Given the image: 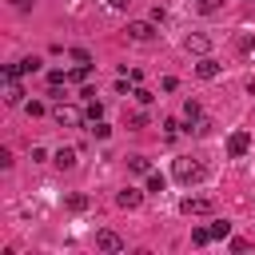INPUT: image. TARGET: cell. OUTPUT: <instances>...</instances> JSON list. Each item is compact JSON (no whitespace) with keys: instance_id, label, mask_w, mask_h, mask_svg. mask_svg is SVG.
<instances>
[{"instance_id":"cell-1","label":"cell","mask_w":255,"mask_h":255,"mask_svg":"<svg viewBox=\"0 0 255 255\" xmlns=\"http://www.w3.org/2000/svg\"><path fill=\"white\" fill-rule=\"evenodd\" d=\"M171 175H175L179 183H203V175H207V167H203L199 159H191V155H179V159L171 163Z\"/></svg>"},{"instance_id":"cell-2","label":"cell","mask_w":255,"mask_h":255,"mask_svg":"<svg viewBox=\"0 0 255 255\" xmlns=\"http://www.w3.org/2000/svg\"><path fill=\"white\" fill-rule=\"evenodd\" d=\"M52 120H56L60 128H80V124H84L88 116H84V112H80L76 104H56V108H52Z\"/></svg>"},{"instance_id":"cell-3","label":"cell","mask_w":255,"mask_h":255,"mask_svg":"<svg viewBox=\"0 0 255 255\" xmlns=\"http://www.w3.org/2000/svg\"><path fill=\"white\" fill-rule=\"evenodd\" d=\"M211 207H215V203H211L207 195H187V199H179V211H183V215H211Z\"/></svg>"},{"instance_id":"cell-4","label":"cell","mask_w":255,"mask_h":255,"mask_svg":"<svg viewBox=\"0 0 255 255\" xmlns=\"http://www.w3.org/2000/svg\"><path fill=\"white\" fill-rule=\"evenodd\" d=\"M151 36H155V20H131V24H128V40L147 44Z\"/></svg>"},{"instance_id":"cell-5","label":"cell","mask_w":255,"mask_h":255,"mask_svg":"<svg viewBox=\"0 0 255 255\" xmlns=\"http://www.w3.org/2000/svg\"><path fill=\"white\" fill-rule=\"evenodd\" d=\"M36 68H40V60H36V56H24V60H16V64L4 68V80H20V76H28V72H36Z\"/></svg>"},{"instance_id":"cell-6","label":"cell","mask_w":255,"mask_h":255,"mask_svg":"<svg viewBox=\"0 0 255 255\" xmlns=\"http://www.w3.org/2000/svg\"><path fill=\"white\" fill-rule=\"evenodd\" d=\"M183 52H191V56H207V52H211V36H203V32L187 36V40H183Z\"/></svg>"},{"instance_id":"cell-7","label":"cell","mask_w":255,"mask_h":255,"mask_svg":"<svg viewBox=\"0 0 255 255\" xmlns=\"http://www.w3.org/2000/svg\"><path fill=\"white\" fill-rule=\"evenodd\" d=\"M247 147H251V135H247V131H235V135L227 139V155H231V159H243Z\"/></svg>"},{"instance_id":"cell-8","label":"cell","mask_w":255,"mask_h":255,"mask_svg":"<svg viewBox=\"0 0 255 255\" xmlns=\"http://www.w3.org/2000/svg\"><path fill=\"white\" fill-rule=\"evenodd\" d=\"M116 203H120L124 211H135V207L143 203V191H139V187H124V191H116Z\"/></svg>"},{"instance_id":"cell-9","label":"cell","mask_w":255,"mask_h":255,"mask_svg":"<svg viewBox=\"0 0 255 255\" xmlns=\"http://www.w3.org/2000/svg\"><path fill=\"white\" fill-rule=\"evenodd\" d=\"M96 247H100V251H124V239H120L116 231H100V235H96Z\"/></svg>"},{"instance_id":"cell-10","label":"cell","mask_w":255,"mask_h":255,"mask_svg":"<svg viewBox=\"0 0 255 255\" xmlns=\"http://www.w3.org/2000/svg\"><path fill=\"white\" fill-rule=\"evenodd\" d=\"M195 76H199V80H215V76H219V60H211V56H203V60L195 64Z\"/></svg>"},{"instance_id":"cell-11","label":"cell","mask_w":255,"mask_h":255,"mask_svg":"<svg viewBox=\"0 0 255 255\" xmlns=\"http://www.w3.org/2000/svg\"><path fill=\"white\" fill-rule=\"evenodd\" d=\"M52 163H56L60 171H72V167H76V147H60V151L52 155Z\"/></svg>"},{"instance_id":"cell-12","label":"cell","mask_w":255,"mask_h":255,"mask_svg":"<svg viewBox=\"0 0 255 255\" xmlns=\"http://www.w3.org/2000/svg\"><path fill=\"white\" fill-rule=\"evenodd\" d=\"M4 104H12V108L24 104V88H20V80H8V88H4Z\"/></svg>"},{"instance_id":"cell-13","label":"cell","mask_w":255,"mask_h":255,"mask_svg":"<svg viewBox=\"0 0 255 255\" xmlns=\"http://www.w3.org/2000/svg\"><path fill=\"white\" fill-rule=\"evenodd\" d=\"M211 239H215V235H211V227H191V243H195V247H207Z\"/></svg>"},{"instance_id":"cell-14","label":"cell","mask_w":255,"mask_h":255,"mask_svg":"<svg viewBox=\"0 0 255 255\" xmlns=\"http://www.w3.org/2000/svg\"><path fill=\"white\" fill-rule=\"evenodd\" d=\"M84 116H88V124H96V120H104V104H100V100H88V108H84Z\"/></svg>"},{"instance_id":"cell-15","label":"cell","mask_w":255,"mask_h":255,"mask_svg":"<svg viewBox=\"0 0 255 255\" xmlns=\"http://www.w3.org/2000/svg\"><path fill=\"white\" fill-rule=\"evenodd\" d=\"M163 187H167V179H163L159 171H147V191H151V195H159Z\"/></svg>"},{"instance_id":"cell-16","label":"cell","mask_w":255,"mask_h":255,"mask_svg":"<svg viewBox=\"0 0 255 255\" xmlns=\"http://www.w3.org/2000/svg\"><path fill=\"white\" fill-rule=\"evenodd\" d=\"M211 235H215V239H227V235H231V223H227V219H215V223H211Z\"/></svg>"},{"instance_id":"cell-17","label":"cell","mask_w":255,"mask_h":255,"mask_svg":"<svg viewBox=\"0 0 255 255\" xmlns=\"http://www.w3.org/2000/svg\"><path fill=\"white\" fill-rule=\"evenodd\" d=\"M183 120H187V124H195V120H199V104H195V100H187V104H183Z\"/></svg>"},{"instance_id":"cell-18","label":"cell","mask_w":255,"mask_h":255,"mask_svg":"<svg viewBox=\"0 0 255 255\" xmlns=\"http://www.w3.org/2000/svg\"><path fill=\"white\" fill-rule=\"evenodd\" d=\"M128 167H131V171H151L147 155H131V159H128Z\"/></svg>"},{"instance_id":"cell-19","label":"cell","mask_w":255,"mask_h":255,"mask_svg":"<svg viewBox=\"0 0 255 255\" xmlns=\"http://www.w3.org/2000/svg\"><path fill=\"white\" fill-rule=\"evenodd\" d=\"M60 84H68V76H64L60 68H52V72H48V88H60Z\"/></svg>"},{"instance_id":"cell-20","label":"cell","mask_w":255,"mask_h":255,"mask_svg":"<svg viewBox=\"0 0 255 255\" xmlns=\"http://www.w3.org/2000/svg\"><path fill=\"white\" fill-rule=\"evenodd\" d=\"M92 135H96V139H108V135H112V128H108L104 120H96V124H92Z\"/></svg>"},{"instance_id":"cell-21","label":"cell","mask_w":255,"mask_h":255,"mask_svg":"<svg viewBox=\"0 0 255 255\" xmlns=\"http://www.w3.org/2000/svg\"><path fill=\"white\" fill-rule=\"evenodd\" d=\"M68 207H72V211H84V207H88V195H80V191L68 195Z\"/></svg>"},{"instance_id":"cell-22","label":"cell","mask_w":255,"mask_h":255,"mask_svg":"<svg viewBox=\"0 0 255 255\" xmlns=\"http://www.w3.org/2000/svg\"><path fill=\"white\" fill-rule=\"evenodd\" d=\"M223 8V0H199V12L203 16H211V12H219Z\"/></svg>"},{"instance_id":"cell-23","label":"cell","mask_w":255,"mask_h":255,"mask_svg":"<svg viewBox=\"0 0 255 255\" xmlns=\"http://www.w3.org/2000/svg\"><path fill=\"white\" fill-rule=\"evenodd\" d=\"M24 112L36 120V116H44V104H40V100H28V104H24Z\"/></svg>"},{"instance_id":"cell-24","label":"cell","mask_w":255,"mask_h":255,"mask_svg":"<svg viewBox=\"0 0 255 255\" xmlns=\"http://www.w3.org/2000/svg\"><path fill=\"white\" fill-rule=\"evenodd\" d=\"M163 131H167V139H175L183 128H179V120H163Z\"/></svg>"},{"instance_id":"cell-25","label":"cell","mask_w":255,"mask_h":255,"mask_svg":"<svg viewBox=\"0 0 255 255\" xmlns=\"http://www.w3.org/2000/svg\"><path fill=\"white\" fill-rule=\"evenodd\" d=\"M72 60H76V64H92V52H84V48H72Z\"/></svg>"},{"instance_id":"cell-26","label":"cell","mask_w":255,"mask_h":255,"mask_svg":"<svg viewBox=\"0 0 255 255\" xmlns=\"http://www.w3.org/2000/svg\"><path fill=\"white\" fill-rule=\"evenodd\" d=\"M108 4H112V8H116V12H124V8H128V4H131V0H108Z\"/></svg>"},{"instance_id":"cell-27","label":"cell","mask_w":255,"mask_h":255,"mask_svg":"<svg viewBox=\"0 0 255 255\" xmlns=\"http://www.w3.org/2000/svg\"><path fill=\"white\" fill-rule=\"evenodd\" d=\"M28 4H32V0H12V8H20V12H24Z\"/></svg>"}]
</instances>
